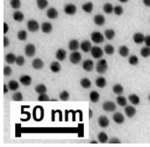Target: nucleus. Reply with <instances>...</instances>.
<instances>
[{
  "label": "nucleus",
  "mask_w": 150,
  "mask_h": 147,
  "mask_svg": "<svg viewBox=\"0 0 150 147\" xmlns=\"http://www.w3.org/2000/svg\"><path fill=\"white\" fill-rule=\"evenodd\" d=\"M108 68V65L107 62L105 59L99 60L96 65V71L99 74H105L107 72Z\"/></svg>",
  "instance_id": "1"
},
{
  "label": "nucleus",
  "mask_w": 150,
  "mask_h": 147,
  "mask_svg": "<svg viewBox=\"0 0 150 147\" xmlns=\"http://www.w3.org/2000/svg\"><path fill=\"white\" fill-rule=\"evenodd\" d=\"M91 39L95 44H101L104 42V37L101 32L98 31L92 32L91 34Z\"/></svg>",
  "instance_id": "2"
},
{
  "label": "nucleus",
  "mask_w": 150,
  "mask_h": 147,
  "mask_svg": "<svg viewBox=\"0 0 150 147\" xmlns=\"http://www.w3.org/2000/svg\"><path fill=\"white\" fill-rule=\"evenodd\" d=\"M82 59V55L79 52L75 51L71 54L70 56V61L73 64H78L81 61Z\"/></svg>",
  "instance_id": "3"
},
{
  "label": "nucleus",
  "mask_w": 150,
  "mask_h": 147,
  "mask_svg": "<svg viewBox=\"0 0 150 147\" xmlns=\"http://www.w3.org/2000/svg\"><path fill=\"white\" fill-rule=\"evenodd\" d=\"M36 52L35 46L32 43L27 44L25 48V53L26 55L28 57H32L35 55Z\"/></svg>",
  "instance_id": "4"
},
{
  "label": "nucleus",
  "mask_w": 150,
  "mask_h": 147,
  "mask_svg": "<svg viewBox=\"0 0 150 147\" xmlns=\"http://www.w3.org/2000/svg\"><path fill=\"white\" fill-rule=\"evenodd\" d=\"M27 28L29 32H35L39 29V24L36 20L31 19L29 20L27 23Z\"/></svg>",
  "instance_id": "5"
},
{
  "label": "nucleus",
  "mask_w": 150,
  "mask_h": 147,
  "mask_svg": "<svg viewBox=\"0 0 150 147\" xmlns=\"http://www.w3.org/2000/svg\"><path fill=\"white\" fill-rule=\"evenodd\" d=\"M91 52L92 57L96 59L101 58L103 56V51L99 47H92Z\"/></svg>",
  "instance_id": "6"
},
{
  "label": "nucleus",
  "mask_w": 150,
  "mask_h": 147,
  "mask_svg": "<svg viewBox=\"0 0 150 147\" xmlns=\"http://www.w3.org/2000/svg\"><path fill=\"white\" fill-rule=\"evenodd\" d=\"M102 108L106 112H112L116 110V106L112 101H106L102 104Z\"/></svg>",
  "instance_id": "7"
},
{
  "label": "nucleus",
  "mask_w": 150,
  "mask_h": 147,
  "mask_svg": "<svg viewBox=\"0 0 150 147\" xmlns=\"http://www.w3.org/2000/svg\"><path fill=\"white\" fill-rule=\"evenodd\" d=\"M64 11L65 14L70 16L75 15L77 11L76 6L73 3H68L65 6Z\"/></svg>",
  "instance_id": "8"
},
{
  "label": "nucleus",
  "mask_w": 150,
  "mask_h": 147,
  "mask_svg": "<svg viewBox=\"0 0 150 147\" xmlns=\"http://www.w3.org/2000/svg\"><path fill=\"white\" fill-rule=\"evenodd\" d=\"M83 70L87 72H91L93 70L94 63L91 59H86L83 61L82 63Z\"/></svg>",
  "instance_id": "9"
},
{
  "label": "nucleus",
  "mask_w": 150,
  "mask_h": 147,
  "mask_svg": "<svg viewBox=\"0 0 150 147\" xmlns=\"http://www.w3.org/2000/svg\"><path fill=\"white\" fill-rule=\"evenodd\" d=\"M80 46L82 50L86 53L91 52L92 47L91 43L90 41L87 40L82 42Z\"/></svg>",
  "instance_id": "10"
},
{
  "label": "nucleus",
  "mask_w": 150,
  "mask_h": 147,
  "mask_svg": "<svg viewBox=\"0 0 150 147\" xmlns=\"http://www.w3.org/2000/svg\"><path fill=\"white\" fill-rule=\"evenodd\" d=\"M114 122L118 124H121L125 121V117L122 113L119 112H117L114 114L113 116Z\"/></svg>",
  "instance_id": "11"
},
{
  "label": "nucleus",
  "mask_w": 150,
  "mask_h": 147,
  "mask_svg": "<svg viewBox=\"0 0 150 147\" xmlns=\"http://www.w3.org/2000/svg\"><path fill=\"white\" fill-rule=\"evenodd\" d=\"M93 21L95 24L98 26H102L104 25L106 19L104 16L100 14L95 15L93 18Z\"/></svg>",
  "instance_id": "12"
},
{
  "label": "nucleus",
  "mask_w": 150,
  "mask_h": 147,
  "mask_svg": "<svg viewBox=\"0 0 150 147\" xmlns=\"http://www.w3.org/2000/svg\"><path fill=\"white\" fill-rule=\"evenodd\" d=\"M110 121L107 116H101L99 117L98 124L99 126L102 128H106L109 125Z\"/></svg>",
  "instance_id": "13"
},
{
  "label": "nucleus",
  "mask_w": 150,
  "mask_h": 147,
  "mask_svg": "<svg viewBox=\"0 0 150 147\" xmlns=\"http://www.w3.org/2000/svg\"><path fill=\"white\" fill-rule=\"evenodd\" d=\"M47 17L50 19H55L58 17L59 13L57 10L53 7L50 8L47 11Z\"/></svg>",
  "instance_id": "14"
},
{
  "label": "nucleus",
  "mask_w": 150,
  "mask_h": 147,
  "mask_svg": "<svg viewBox=\"0 0 150 147\" xmlns=\"http://www.w3.org/2000/svg\"><path fill=\"white\" fill-rule=\"evenodd\" d=\"M126 115L129 118H132L135 115L136 113V110L133 106H127L125 108Z\"/></svg>",
  "instance_id": "15"
},
{
  "label": "nucleus",
  "mask_w": 150,
  "mask_h": 147,
  "mask_svg": "<svg viewBox=\"0 0 150 147\" xmlns=\"http://www.w3.org/2000/svg\"><path fill=\"white\" fill-rule=\"evenodd\" d=\"M145 37L143 34L140 32H137L134 34L133 37V39L136 44H140L144 42Z\"/></svg>",
  "instance_id": "16"
},
{
  "label": "nucleus",
  "mask_w": 150,
  "mask_h": 147,
  "mask_svg": "<svg viewBox=\"0 0 150 147\" xmlns=\"http://www.w3.org/2000/svg\"><path fill=\"white\" fill-rule=\"evenodd\" d=\"M32 66L35 70H41L44 66V63L43 60L39 58H36L32 62Z\"/></svg>",
  "instance_id": "17"
},
{
  "label": "nucleus",
  "mask_w": 150,
  "mask_h": 147,
  "mask_svg": "<svg viewBox=\"0 0 150 147\" xmlns=\"http://www.w3.org/2000/svg\"><path fill=\"white\" fill-rule=\"evenodd\" d=\"M66 57V52L63 48H59L57 51L56 53V58L58 61H64Z\"/></svg>",
  "instance_id": "18"
},
{
  "label": "nucleus",
  "mask_w": 150,
  "mask_h": 147,
  "mask_svg": "<svg viewBox=\"0 0 150 147\" xmlns=\"http://www.w3.org/2000/svg\"><path fill=\"white\" fill-rule=\"evenodd\" d=\"M41 28L42 32L45 34H48L52 32L53 27L50 23L45 22L42 23Z\"/></svg>",
  "instance_id": "19"
},
{
  "label": "nucleus",
  "mask_w": 150,
  "mask_h": 147,
  "mask_svg": "<svg viewBox=\"0 0 150 147\" xmlns=\"http://www.w3.org/2000/svg\"><path fill=\"white\" fill-rule=\"evenodd\" d=\"M20 81L22 85L25 86H29L31 84L32 79L31 77L28 75H23L20 77Z\"/></svg>",
  "instance_id": "20"
},
{
  "label": "nucleus",
  "mask_w": 150,
  "mask_h": 147,
  "mask_svg": "<svg viewBox=\"0 0 150 147\" xmlns=\"http://www.w3.org/2000/svg\"><path fill=\"white\" fill-rule=\"evenodd\" d=\"M80 45L79 42L77 39H73L71 40L68 44V48L73 52L77 51L79 49Z\"/></svg>",
  "instance_id": "21"
},
{
  "label": "nucleus",
  "mask_w": 150,
  "mask_h": 147,
  "mask_svg": "<svg viewBox=\"0 0 150 147\" xmlns=\"http://www.w3.org/2000/svg\"><path fill=\"white\" fill-rule=\"evenodd\" d=\"M82 9L87 13H91L93 9V3L91 2H88L83 4L82 6Z\"/></svg>",
  "instance_id": "22"
},
{
  "label": "nucleus",
  "mask_w": 150,
  "mask_h": 147,
  "mask_svg": "<svg viewBox=\"0 0 150 147\" xmlns=\"http://www.w3.org/2000/svg\"><path fill=\"white\" fill-rule=\"evenodd\" d=\"M12 17L14 20L19 22H22L25 18L24 13L19 11H15L14 12Z\"/></svg>",
  "instance_id": "23"
},
{
  "label": "nucleus",
  "mask_w": 150,
  "mask_h": 147,
  "mask_svg": "<svg viewBox=\"0 0 150 147\" xmlns=\"http://www.w3.org/2000/svg\"><path fill=\"white\" fill-rule=\"evenodd\" d=\"M89 98L91 101L93 103H97L100 100V95L98 92L93 90L89 94Z\"/></svg>",
  "instance_id": "24"
},
{
  "label": "nucleus",
  "mask_w": 150,
  "mask_h": 147,
  "mask_svg": "<svg viewBox=\"0 0 150 147\" xmlns=\"http://www.w3.org/2000/svg\"><path fill=\"white\" fill-rule=\"evenodd\" d=\"M95 84L99 88H103L107 85V81L103 77H99L96 79Z\"/></svg>",
  "instance_id": "25"
},
{
  "label": "nucleus",
  "mask_w": 150,
  "mask_h": 147,
  "mask_svg": "<svg viewBox=\"0 0 150 147\" xmlns=\"http://www.w3.org/2000/svg\"><path fill=\"white\" fill-rule=\"evenodd\" d=\"M119 54L122 57H126L129 55V50L128 47L126 46H120L119 48Z\"/></svg>",
  "instance_id": "26"
},
{
  "label": "nucleus",
  "mask_w": 150,
  "mask_h": 147,
  "mask_svg": "<svg viewBox=\"0 0 150 147\" xmlns=\"http://www.w3.org/2000/svg\"><path fill=\"white\" fill-rule=\"evenodd\" d=\"M50 69L53 72L57 73L61 71V66L59 63L57 61H54L51 63Z\"/></svg>",
  "instance_id": "27"
},
{
  "label": "nucleus",
  "mask_w": 150,
  "mask_h": 147,
  "mask_svg": "<svg viewBox=\"0 0 150 147\" xmlns=\"http://www.w3.org/2000/svg\"><path fill=\"white\" fill-rule=\"evenodd\" d=\"M34 116L36 120L38 121L41 119L43 116V108L39 107L35 108L34 112Z\"/></svg>",
  "instance_id": "28"
},
{
  "label": "nucleus",
  "mask_w": 150,
  "mask_h": 147,
  "mask_svg": "<svg viewBox=\"0 0 150 147\" xmlns=\"http://www.w3.org/2000/svg\"><path fill=\"white\" fill-rule=\"evenodd\" d=\"M129 99L131 103L134 105H138L140 103V98L136 94L130 95L129 97Z\"/></svg>",
  "instance_id": "29"
},
{
  "label": "nucleus",
  "mask_w": 150,
  "mask_h": 147,
  "mask_svg": "<svg viewBox=\"0 0 150 147\" xmlns=\"http://www.w3.org/2000/svg\"><path fill=\"white\" fill-rule=\"evenodd\" d=\"M104 34L106 39L109 40H111L115 38L116 33L113 29H107L105 30Z\"/></svg>",
  "instance_id": "30"
},
{
  "label": "nucleus",
  "mask_w": 150,
  "mask_h": 147,
  "mask_svg": "<svg viewBox=\"0 0 150 147\" xmlns=\"http://www.w3.org/2000/svg\"><path fill=\"white\" fill-rule=\"evenodd\" d=\"M113 91L117 95H120L124 92V88L120 84H116L113 87Z\"/></svg>",
  "instance_id": "31"
},
{
  "label": "nucleus",
  "mask_w": 150,
  "mask_h": 147,
  "mask_svg": "<svg viewBox=\"0 0 150 147\" xmlns=\"http://www.w3.org/2000/svg\"><path fill=\"white\" fill-rule=\"evenodd\" d=\"M16 56L12 53L7 54L5 57L6 62L9 64H12L15 62L16 58Z\"/></svg>",
  "instance_id": "32"
},
{
  "label": "nucleus",
  "mask_w": 150,
  "mask_h": 147,
  "mask_svg": "<svg viewBox=\"0 0 150 147\" xmlns=\"http://www.w3.org/2000/svg\"><path fill=\"white\" fill-rule=\"evenodd\" d=\"M80 85L84 89H87L91 86L92 83L91 80L87 78H84L80 81Z\"/></svg>",
  "instance_id": "33"
},
{
  "label": "nucleus",
  "mask_w": 150,
  "mask_h": 147,
  "mask_svg": "<svg viewBox=\"0 0 150 147\" xmlns=\"http://www.w3.org/2000/svg\"><path fill=\"white\" fill-rule=\"evenodd\" d=\"M103 10L105 13L110 14L113 12L114 7L112 4L107 3L104 5Z\"/></svg>",
  "instance_id": "34"
},
{
  "label": "nucleus",
  "mask_w": 150,
  "mask_h": 147,
  "mask_svg": "<svg viewBox=\"0 0 150 147\" xmlns=\"http://www.w3.org/2000/svg\"><path fill=\"white\" fill-rule=\"evenodd\" d=\"M8 87L10 90L15 91L19 89V84L16 80H11L8 83Z\"/></svg>",
  "instance_id": "35"
},
{
  "label": "nucleus",
  "mask_w": 150,
  "mask_h": 147,
  "mask_svg": "<svg viewBox=\"0 0 150 147\" xmlns=\"http://www.w3.org/2000/svg\"><path fill=\"white\" fill-rule=\"evenodd\" d=\"M108 136L106 133L101 132L98 134V141L101 144H105L108 141Z\"/></svg>",
  "instance_id": "36"
},
{
  "label": "nucleus",
  "mask_w": 150,
  "mask_h": 147,
  "mask_svg": "<svg viewBox=\"0 0 150 147\" xmlns=\"http://www.w3.org/2000/svg\"><path fill=\"white\" fill-rule=\"evenodd\" d=\"M37 7L40 10H43L47 8L48 5L47 0H37Z\"/></svg>",
  "instance_id": "37"
},
{
  "label": "nucleus",
  "mask_w": 150,
  "mask_h": 147,
  "mask_svg": "<svg viewBox=\"0 0 150 147\" xmlns=\"http://www.w3.org/2000/svg\"><path fill=\"white\" fill-rule=\"evenodd\" d=\"M116 102L121 107L126 106L127 103L126 98L121 95H119L117 97Z\"/></svg>",
  "instance_id": "38"
},
{
  "label": "nucleus",
  "mask_w": 150,
  "mask_h": 147,
  "mask_svg": "<svg viewBox=\"0 0 150 147\" xmlns=\"http://www.w3.org/2000/svg\"><path fill=\"white\" fill-rule=\"evenodd\" d=\"M35 91L39 94H45L47 91V88L44 84H39L35 87Z\"/></svg>",
  "instance_id": "39"
},
{
  "label": "nucleus",
  "mask_w": 150,
  "mask_h": 147,
  "mask_svg": "<svg viewBox=\"0 0 150 147\" xmlns=\"http://www.w3.org/2000/svg\"><path fill=\"white\" fill-rule=\"evenodd\" d=\"M104 50L105 53L108 55H111L113 54L115 49L113 46L112 45L108 44L105 46Z\"/></svg>",
  "instance_id": "40"
},
{
  "label": "nucleus",
  "mask_w": 150,
  "mask_h": 147,
  "mask_svg": "<svg viewBox=\"0 0 150 147\" xmlns=\"http://www.w3.org/2000/svg\"><path fill=\"white\" fill-rule=\"evenodd\" d=\"M18 39L20 41H25L26 40L28 37V34L25 30H19L17 33Z\"/></svg>",
  "instance_id": "41"
},
{
  "label": "nucleus",
  "mask_w": 150,
  "mask_h": 147,
  "mask_svg": "<svg viewBox=\"0 0 150 147\" xmlns=\"http://www.w3.org/2000/svg\"><path fill=\"white\" fill-rule=\"evenodd\" d=\"M140 53L142 57L147 58L150 56V47L147 46L143 47L141 48Z\"/></svg>",
  "instance_id": "42"
},
{
  "label": "nucleus",
  "mask_w": 150,
  "mask_h": 147,
  "mask_svg": "<svg viewBox=\"0 0 150 147\" xmlns=\"http://www.w3.org/2000/svg\"><path fill=\"white\" fill-rule=\"evenodd\" d=\"M129 63L133 66H136L139 62V59L137 56L135 55H131L129 59Z\"/></svg>",
  "instance_id": "43"
},
{
  "label": "nucleus",
  "mask_w": 150,
  "mask_h": 147,
  "mask_svg": "<svg viewBox=\"0 0 150 147\" xmlns=\"http://www.w3.org/2000/svg\"><path fill=\"white\" fill-rule=\"evenodd\" d=\"M10 4L14 9H19L21 7V2L20 0H10Z\"/></svg>",
  "instance_id": "44"
},
{
  "label": "nucleus",
  "mask_w": 150,
  "mask_h": 147,
  "mask_svg": "<svg viewBox=\"0 0 150 147\" xmlns=\"http://www.w3.org/2000/svg\"><path fill=\"white\" fill-rule=\"evenodd\" d=\"M113 12L116 16H120L124 13V9L122 6L117 5L114 7Z\"/></svg>",
  "instance_id": "45"
},
{
  "label": "nucleus",
  "mask_w": 150,
  "mask_h": 147,
  "mask_svg": "<svg viewBox=\"0 0 150 147\" xmlns=\"http://www.w3.org/2000/svg\"><path fill=\"white\" fill-rule=\"evenodd\" d=\"M12 99L15 101H21L23 99V95L20 92H16L13 95Z\"/></svg>",
  "instance_id": "46"
},
{
  "label": "nucleus",
  "mask_w": 150,
  "mask_h": 147,
  "mask_svg": "<svg viewBox=\"0 0 150 147\" xmlns=\"http://www.w3.org/2000/svg\"><path fill=\"white\" fill-rule=\"evenodd\" d=\"M59 98L62 101H66L70 98V94L66 90H64L60 93Z\"/></svg>",
  "instance_id": "47"
},
{
  "label": "nucleus",
  "mask_w": 150,
  "mask_h": 147,
  "mask_svg": "<svg viewBox=\"0 0 150 147\" xmlns=\"http://www.w3.org/2000/svg\"><path fill=\"white\" fill-rule=\"evenodd\" d=\"M25 62V57L23 56L19 55L16 57L15 63L16 64L19 66H24Z\"/></svg>",
  "instance_id": "48"
},
{
  "label": "nucleus",
  "mask_w": 150,
  "mask_h": 147,
  "mask_svg": "<svg viewBox=\"0 0 150 147\" xmlns=\"http://www.w3.org/2000/svg\"><path fill=\"white\" fill-rule=\"evenodd\" d=\"M38 101H49L50 99L48 95L45 94H39L38 97Z\"/></svg>",
  "instance_id": "49"
},
{
  "label": "nucleus",
  "mask_w": 150,
  "mask_h": 147,
  "mask_svg": "<svg viewBox=\"0 0 150 147\" xmlns=\"http://www.w3.org/2000/svg\"><path fill=\"white\" fill-rule=\"evenodd\" d=\"M12 73V70L9 66H5L3 69V74L5 76H9Z\"/></svg>",
  "instance_id": "50"
},
{
  "label": "nucleus",
  "mask_w": 150,
  "mask_h": 147,
  "mask_svg": "<svg viewBox=\"0 0 150 147\" xmlns=\"http://www.w3.org/2000/svg\"><path fill=\"white\" fill-rule=\"evenodd\" d=\"M109 144H120L121 142L120 139L117 138H112L109 140Z\"/></svg>",
  "instance_id": "51"
},
{
  "label": "nucleus",
  "mask_w": 150,
  "mask_h": 147,
  "mask_svg": "<svg viewBox=\"0 0 150 147\" xmlns=\"http://www.w3.org/2000/svg\"><path fill=\"white\" fill-rule=\"evenodd\" d=\"M10 39L7 37L4 36L3 38V46L4 47H7L9 46Z\"/></svg>",
  "instance_id": "52"
},
{
  "label": "nucleus",
  "mask_w": 150,
  "mask_h": 147,
  "mask_svg": "<svg viewBox=\"0 0 150 147\" xmlns=\"http://www.w3.org/2000/svg\"><path fill=\"white\" fill-rule=\"evenodd\" d=\"M144 42L147 46L150 47V35L145 37Z\"/></svg>",
  "instance_id": "53"
},
{
  "label": "nucleus",
  "mask_w": 150,
  "mask_h": 147,
  "mask_svg": "<svg viewBox=\"0 0 150 147\" xmlns=\"http://www.w3.org/2000/svg\"><path fill=\"white\" fill-rule=\"evenodd\" d=\"M3 28V33L4 34H6L8 32L9 29L8 24L6 22H4Z\"/></svg>",
  "instance_id": "54"
},
{
  "label": "nucleus",
  "mask_w": 150,
  "mask_h": 147,
  "mask_svg": "<svg viewBox=\"0 0 150 147\" xmlns=\"http://www.w3.org/2000/svg\"><path fill=\"white\" fill-rule=\"evenodd\" d=\"M143 3L145 6L150 7V0H143Z\"/></svg>",
  "instance_id": "55"
},
{
  "label": "nucleus",
  "mask_w": 150,
  "mask_h": 147,
  "mask_svg": "<svg viewBox=\"0 0 150 147\" xmlns=\"http://www.w3.org/2000/svg\"><path fill=\"white\" fill-rule=\"evenodd\" d=\"M3 87L4 94H6V93L8 92L9 88L8 86L6 85V84H4V85Z\"/></svg>",
  "instance_id": "56"
},
{
  "label": "nucleus",
  "mask_w": 150,
  "mask_h": 147,
  "mask_svg": "<svg viewBox=\"0 0 150 147\" xmlns=\"http://www.w3.org/2000/svg\"><path fill=\"white\" fill-rule=\"evenodd\" d=\"M93 116V112L92 110L91 109H89V119H91L92 118Z\"/></svg>",
  "instance_id": "57"
},
{
  "label": "nucleus",
  "mask_w": 150,
  "mask_h": 147,
  "mask_svg": "<svg viewBox=\"0 0 150 147\" xmlns=\"http://www.w3.org/2000/svg\"><path fill=\"white\" fill-rule=\"evenodd\" d=\"M120 2L122 3H127L129 1V0H118Z\"/></svg>",
  "instance_id": "58"
},
{
  "label": "nucleus",
  "mask_w": 150,
  "mask_h": 147,
  "mask_svg": "<svg viewBox=\"0 0 150 147\" xmlns=\"http://www.w3.org/2000/svg\"><path fill=\"white\" fill-rule=\"evenodd\" d=\"M90 144H98V141H96V140H92L91 141Z\"/></svg>",
  "instance_id": "59"
},
{
  "label": "nucleus",
  "mask_w": 150,
  "mask_h": 147,
  "mask_svg": "<svg viewBox=\"0 0 150 147\" xmlns=\"http://www.w3.org/2000/svg\"><path fill=\"white\" fill-rule=\"evenodd\" d=\"M50 101H58L56 99H50Z\"/></svg>",
  "instance_id": "60"
},
{
  "label": "nucleus",
  "mask_w": 150,
  "mask_h": 147,
  "mask_svg": "<svg viewBox=\"0 0 150 147\" xmlns=\"http://www.w3.org/2000/svg\"><path fill=\"white\" fill-rule=\"evenodd\" d=\"M149 100L150 101V94L149 96Z\"/></svg>",
  "instance_id": "61"
},
{
  "label": "nucleus",
  "mask_w": 150,
  "mask_h": 147,
  "mask_svg": "<svg viewBox=\"0 0 150 147\" xmlns=\"http://www.w3.org/2000/svg\"></svg>",
  "instance_id": "62"
}]
</instances>
